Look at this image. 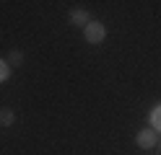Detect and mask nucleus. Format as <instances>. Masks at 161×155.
I'll return each mask as SVG.
<instances>
[{"label": "nucleus", "instance_id": "obj_1", "mask_svg": "<svg viewBox=\"0 0 161 155\" xmlns=\"http://www.w3.org/2000/svg\"><path fill=\"white\" fill-rule=\"evenodd\" d=\"M83 36H86V41H88V44H99V41H104L107 28H104V23H102V21H91V23L83 28Z\"/></svg>", "mask_w": 161, "mask_h": 155}, {"label": "nucleus", "instance_id": "obj_2", "mask_svg": "<svg viewBox=\"0 0 161 155\" xmlns=\"http://www.w3.org/2000/svg\"><path fill=\"white\" fill-rule=\"evenodd\" d=\"M135 142H138V147H143V150L153 147V145L158 142V140H156V129H140V132L135 134Z\"/></svg>", "mask_w": 161, "mask_h": 155}, {"label": "nucleus", "instance_id": "obj_3", "mask_svg": "<svg viewBox=\"0 0 161 155\" xmlns=\"http://www.w3.org/2000/svg\"><path fill=\"white\" fill-rule=\"evenodd\" d=\"M70 21H73L75 26H83V28L91 23V18H88V13H86L83 8H80V10H78V8H75V10H70Z\"/></svg>", "mask_w": 161, "mask_h": 155}, {"label": "nucleus", "instance_id": "obj_4", "mask_svg": "<svg viewBox=\"0 0 161 155\" xmlns=\"http://www.w3.org/2000/svg\"><path fill=\"white\" fill-rule=\"evenodd\" d=\"M13 119V109H0V127H11Z\"/></svg>", "mask_w": 161, "mask_h": 155}, {"label": "nucleus", "instance_id": "obj_5", "mask_svg": "<svg viewBox=\"0 0 161 155\" xmlns=\"http://www.w3.org/2000/svg\"><path fill=\"white\" fill-rule=\"evenodd\" d=\"M151 124H153V129L161 132V106L153 109V114H151Z\"/></svg>", "mask_w": 161, "mask_h": 155}, {"label": "nucleus", "instance_id": "obj_6", "mask_svg": "<svg viewBox=\"0 0 161 155\" xmlns=\"http://www.w3.org/2000/svg\"><path fill=\"white\" fill-rule=\"evenodd\" d=\"M8 78H11V65H8L5 59H0V83L8 80Z\"/></svg>", "mask_w": 161, "mask_h": 155}, {"label": "nucleus", "instance_id": "obj_7", "mask_svg": "<svg viewBox=\"0 0 161 155\" xmlns=\"http://www.w3.org/2000/svg\"><path fill=\"white\" fill-rule=\"evenodd\" d=\"M5 62H8V65H11V67H13V65H21V62H24V54H21V52H11Z\"/></svg>", "mask_w": 161, "mask_h": 155}, {"label": "nucleus", "instance_id": "obj_8", "mask_svg": "<svg viewBox=\"0 0 161 155\" xmlns=\"http://www.w3.org/2000/svg\"><path fill=\"white\" fill-rule=\"evenodd\" d=\"M158 147H161V142H158Z\"/></svg>", "mask_w": 161, "mask_h": 155}]
</instances>
